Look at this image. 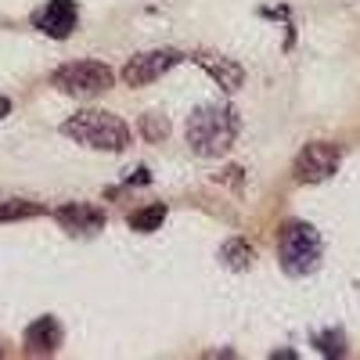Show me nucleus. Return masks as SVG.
Returning <instances> with one entry per match:
<instances>
[{
    "instance_id": "obj_16",
    "label": "nucleus",
    "mask_w": 360,
    "mask_h": 360,
    "mask_svg": "<svg viewBox=\"0 0 360 360\" xmlns=\"http://www.w3.org/2000/svg\"><path fill=\"white\" fill-rule=\"evenodd\" d=\"M8 115H11V101L0 94V119H8Z\"/></svg>"
},
{
    "instance_id": "obj_1",
    "label": "nucleus",
    "mask_w": 360,
    "mask_h": 360,
    "mask_svg": "<svg viewBox=\"0 0 360 360\" xmlns=\"http://www.w3.org/2000/svg\"><path fill=\"white\" fill-rule=\"evenodd\" d=\"M238 130H242V123H238V112L231 105H202L188 119V144L195 155L213 159L234 144Z\"/></svg>"
},
{
    "instance_id": "obj_4",
    "label": "nucleus",
    "mask_w": 360,
    "mask_h": 360,
    "mask_svg": "<svg viewBox=\"0 0 360 360\" xmlns=\"http://www.w3.org/2000/svg\"><path fill=\"white\" fill-rule=\"evenodd\" d=\"M51 83L62 90V94L72 98H90V94H101L115 83V72L105 62H69L62 69H54Z\"/></svg>"
},
{
    "instance_id": "obj_2",
    "label": "nucleus",
    "mask_w": 360,
    "mask_h": 360,
    "mask_svg": "<svg viewBox=\"0 0 360 360\" xmlns=\"http://www.w3.org/2000/svg\"><path fill=\"white\" fill-rule=\"evenodd\" d=\"M62 130H65V137H72L86 148H98V152H123V148H130V127L105 108L76 112Z\"/></svg>"
},
{
    "instance_id": "obj_15",
    "label": "nucleus",
    "mask_w": 360,
    "mask_h": 360,
    "mask_svg": "<svg viewBox=\"0 0 360 360\" xmlns=\"http://www.w3.org/2000/svg\"><path fill=\"white\" fill-rule=\"evenodd\" d=\"M141 130H144V137H162V123H159V115H144V119H141Z\"/></svg>"
},
{
    "instance_id": "obj_7",
    "label": "nucleus",
    "mask_w": 360,
    "mask_h": 360,
    "mask_svg": "<svg viewBox=\"0 0 360 360\" xmlns=\"http://www.w3.org/2000/svg\"><path fill=\"white\" fill-rule=\"evenodd\" d=\"M76 18H79L76 0H51V4H47L44 11H37V18H33V22H37V29H44L47 37L65 40V37H72Z\"/></svg>"
},
{
    "instance_id": "obj_6",
    "label": "nucleus",
    "mask_w": 360,
    "mask_h": 360,
    "mask_svg": "<svg viewBox=\"0 0 360 360\" xmlns=\"http://www.w3.org/2000/svg\"><path fill=\"white\" fill-rule=\"evenodd\" d=\"M176 62H180L176 51H141V54H134L127 62L123 83L127 86H148V83H155L159 76H166Z\"/></svg>"
},
{
    "instance_id": "obj_9",
    "label": "nucleus",
    "mask_w": 360,
    "mask_h": 360,
    "mask_svg": "<svg viewBox=\"0 0 360 360\" xmlns=\"http://www.w3.org/2000/svg\"><path fill=\"white\" fill-rule=\"evenodd\" d=\"M58 224L72 234H90V231H101L105 224V213L94 205H83V202H72V205H62L58 209Z\"/></svg>"
},
{
    "instance_id": "obj_10",
    "label": "nucleus",
    "mask_w": 360,
    "mask_h": 360,
    "mask_svg": "<svg viewBox=\"0 0 360 360\" xmlns=\"http://www.w3.org/2000/svg\"><path fill=\"white\" fill-rule=\"evenodd\" d=\"M62 346V324L54 317H40L25 328V349L29 353H54Z\"/></svg>"
},
{
    "instance_id": "obj_5",
    "label": "nucleus",
    "mask_w": 360,
    "mask_h": 360,
    "mask_svg": "<svg viewBox=\"0 0 360 360\" xmlns=\"http://www.w3.org/2000/svg\"><path fill=\"white\" fill-rule=\"evenodd\" d=\"M339 148L328 141H310L295 159V180L299 184H324L328 176L339 169Z\"/></svg>"
},
{
    "instance_id": "obj_8",
    "label": "nucleus",
    "mask_w": 360,
    "mask_h": 360,
    "mask_svg": "<svg viewBox=\"0 0 360 360\" xmlns=\"http://www.w3.org/2000/svg\"><path fill=\"white\" fill-rule=\"evenodd\" d=\"M195 62H198V69H205L209 76H213L224 90H238V86L245 83V69L238 65V62H231V58L217 54V51H198Z\"/></svg>"
},
{
    "instance_id": "obj_11",
    "label": "nucleus",
    "mask_w": 360,
    "mask_h": 360,
    "mask_svg": "<svg viewBox=\"0 0 360 360\" xmlns=\"http://www.w3.org/2000/svg\"><path fill=\"white\" fill-rule=\"evenodd\" d=\"M220 259H224V266H231V270H245V266L252 263V249L242 242V238H231V242L220 249Z\"/></svg>"
},
{
    "instance_id": "obj_12",
    "label": "nucleus",
    "mask_w": 360,
    "mask_h": 360,
    "mask_svg": "<svg viewBox=\"0 0 360 360\" xmlns=\"http://www.w3.org/2000/svg\"><path fill=\"white\" fill-rule=\"evenodd\" d=\"M162 220H166V205H148V209H137L130 217V227L141 231V234H152V231L162 227Z\"/></svg>"
},
{
    "instance_id": "obj_13",
    "label": "nucleus",
    "mask_w": 360,
    "mask_h": 360,
    "mask_svg": "<svg viewBox=\"0 0 360 360\" xmlns=\"http://www.w3.org/2000/svg\"><path fill=\"white\" fill-rule=\"evenodd\" d=\"M44 209L37 202H25V198H11V202H0V220H25V217H40Z\"/></svg>"
},
{
    "instance_id": "obj_14",
    "label": "nucleus",
    "mask_w": 360,
    "mask_h": 360,
    "mask_svg": "<svg viewBox=\"0 0 360 360\" xmlns=\"http://www.w3.org/2000/svg\"><path fill=\"white\" fill-rule=\"evenodd\" d=\"M317 346L328 353V356H342L346 346H342V335L339 332H328V335H317Z\"/></svg>"
},
{
    "instance_id": "obj_3",
    "label": "nucleus",
    "mask_w": 360,
    "mask_h": 360,
    "mask_svg": "<svg viewBox=\"0 0 360 360\" xmlns=\"http://www.w3.org/2000/svg\"><path fill=\"white\" fill-rule=\"evenodd\" d=\"M278 259H281V270L292 278H307L317 270L321 263V234L303 224V220H292L281 227V242H278Z\"/></svg>"
}]
</instances>
